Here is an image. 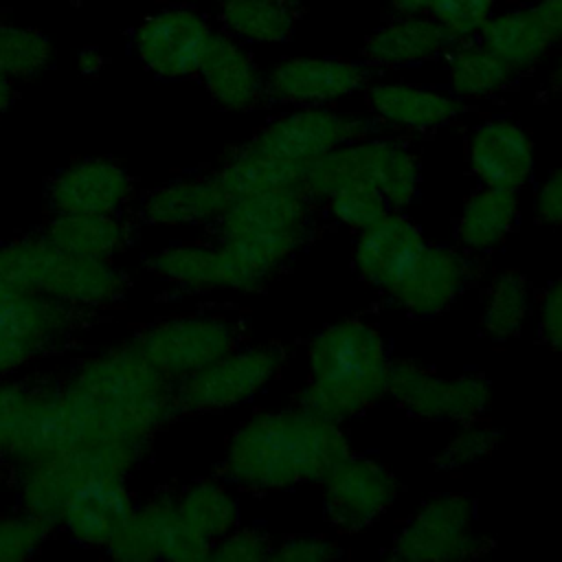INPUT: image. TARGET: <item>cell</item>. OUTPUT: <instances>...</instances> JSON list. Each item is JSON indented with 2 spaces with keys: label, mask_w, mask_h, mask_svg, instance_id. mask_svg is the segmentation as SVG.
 Listing matches in <instances>:
<instances>
[{
  "label": "cell",
  "mask_w": 562,
  "mask_h": 562,
  "mask_svg": "<svg viewBox=\"0 0 562 562\" xmlns=\"http://www.w3.org/2000/svg\"><path fill=\"white\" fill-rule=\"evenodd\" d=\"M321 483L325 516L342 533L369 529L400 494V483L386 465L353 452L340 459Z\"/></svg>",
  "instance_id": "9a60e30c"
},
{
  "label": "cell",
  "mask_w": 562,
  "mask_h": 562,
  "mask_svg": "<svg viewBox=\"0 0 562 562\" xmlns=\"http://www.w3.org/2000/svg\"><path fill=\"white\" fill-rule=\"evenodd\" d=\"M454 37L430 15L395 13L362 44V59L373 68H404L448 55Z\"/></svg>",
  "instance_id": "cb8c5ba5"
},
{
  "label": "cell",
  "mask_w": 562,
  "mask_h": 562,
  "mask_svg": "<svg viewBox=\"0 0 562 562\" xmlns=\"http://www.w3.org/2000/svg\"><path fill=\"white\" fill-rule=\"evenodd\" d=\"M228 202L231 195L215 173L178 178L151 189L143 198L138 217L151 226L213 224Z\"/></svg>",
  "instance_id": "484cf974"
},
{
  "label": "cell",
  "mask_w": 562,
  "mask_h": 562,
  "mask_svg": "<svg viewBox=\"0 0 562 562\" xmlns=\"http://www.w3.org/2000/svg\"><path fill=\"white\" fill-rule=\"evenodd\" d=\"M147 443L99 439L15 470L20 509L59 527L70 496L94 476H127L143 459Z\"/></svg>",
  "instance_id": "8992f818"
},
{
  "label": "cell",
  "mask_w": 562,
  "mask_h": 562,
  "mask_svg": "<svg viewBox=\"0 0 562 562\" xmlns=\"http://www.w3.org/2000/svg\"><path fill=\"white\" fill-rule=\"evenodd\" d=\"M50 40L24 24L0 20V75L11 81L33 79L53 61Z\"/></svg>",
  "instance_id": "8d00e7d4"
},
{
  "label": "cell",
  "mask_w": 562,
  "mask_h": 562,
  "mask_svg": "<svg viewBox=\"0 0 562 562\" xmlns=\"http://www.w3.org/2000/svg\"><path fill=\"white\" fill-rule=\"evenodd\" d=\"M474 501L459 492L428 498L395 533L389 558L404 562H450L483 555L492 542L474 531Z\"/></svg>",
  "instance_id": "30bf717a"
},
{
  "label": "cell",
  "mask_w": 562,
  "mask_h": 562,
  "mask_svg": "<svg viewBox=\"0 0 562 562\" xmlns=\"http://www.w3.org/2000/svg\"><path fill=\"white\" fill-rule=\"evenodd\" d=\"M136 505L123 476H94L68 501L59 525L83 547H108Z\"/></svg>",
  "instance_id": "603a6c76"
},
{
  "label": "cell",
  "mask_w": 562,
  "mask_h": 562,
  "mask_svg": "<svg viewBox=\"0 0 562 562\" xmlns=\"http://www.w3.org/2000/svg\"><path fill=\"white\" fill-rule=\"evenodd\" d=\"M180 516L211 544L237 527L239 505L220 481H195L176 492Z\"/></svg>",
  "instance_id": "e575fe53"
},
{
  "label": "cell",
  "mask_w": 562,
  "mask_h": 562,
  "mask_svg": "<svg viewBox=\"0 0 562 562\" xmlns=\"http://www.w3.org/2000/svg\"><path fill=\"white\" fill-rule=\"evenodd\" d=\"M342 555L338 542L325 536H290L272 544L270 560L279 562H325Z\"/></svg>",
  "instance_id": "ee69618b"
},
{
  "label": "cell",
  "mask_w": 562,
  "mask_h": 562,
  "mask_svg": "<svg viewBox=\"0 0 562 562\" xmlns=\"http://www.w3.org/2000/svg\"><path fill=\"white\" fill-rule=\"evenodd\" d=\"M371 130V119L334 105L294 108L257 130L239 149L261 158L307 165L345 143L369 136Z\"/></svg>",
  "instance_id": "7c38bea8"
},
{
  "label": "cell",
  "mask_w": 562,
  "mask_h": 562,
  "mask_svg": "<svg viewBox=\"0 0 562 562\" xmlns=\"http://www.w3.org/2000/svg\"><path fill=\"white\" fill-rule=\"evenodd\" d=\"M40 235L68 255L114 259L127 248L132 228L121 213H53Z\"/></svg>",
  "instance_id": "f1b7e54d"
},
{
  "label": "cell",
  "mask_w": 562,
  "mask_h": 562,
  "mask_svg": "<svg viewBox=\"0 0 562 562\" xmlns=\"http://www.w3.org/2000/svg\"><path fill=\"white\" fill-rule=\"evenodd\" d=\"M501 441V432L481 422L472 419L465 422L452 437L450 441L437 452L435 457V468L446 470V472H457L468 465H474L490 457Z\"/></svg>",
  "instance_id": "f35d334b"
},
{
  "label": "cell",
  "mask_w": 562,
  "mask_h": 562,
  "mask_svg": "<svg viewBox=\"0 0 562 562\" xmlns=\"http://www.w3.org/2000/svg\"><path fill=\"white\" fill-rule=\"evenodd\" d=\"M0 277L64 305L101 312L123 303L130 279L112 259L68 255L40 233L0 246Z\"/></svg>",
  "instance_id": "5b68a950"
},
{
  "label": "cell",
  "mask_w": 562,
  "mask_h": 562,
  "mask_svg": "<svg viewBox=\"0 0 562 562\" xmlns=\"http://www.w3.org/2000/svg\"><path fill=\"white\" fill-rule=\"evenodd\" d=\"M13 101H15V81L0 75V116L11 108Z\"/></svg>",
  "instance_id": "681fc988"
},
{
  "label": "cell",
  "mask_w": 562,
  "mask_h": 562,
  "mask_svg": "<svg viewBox=\"0 0 562 562\" xmlns=\"http://www.w3.org/2000/svg\"><path fill=\"white\" fill-rule=\"evenodd\" d=\"M75 448L70 413L64 400V382L35 378L22 411L15 437L7 452L13 472L35 461Z\"/></svg>",
  "instance_id": "d6986e66"
},
{
  "label": "cell",
  "mask_w": 562,
  "mask_h": 562,
  "mask_svg": "<svg viewBox=\"0 0 562 562\" xmlns=\"http://www.w3.org/2000/svg\"><path fill=\"white\" fill-rule=\"evenodd\" d=\"M533 211L540 222L562 226V165L538 189Z\"/></svg>",
  "instance_id": "bcb514c9"
},
{
  "label": "cell",
  "mask_w": 562,
  "mask_h": 562,
  "mask_svg": "<svg viewBox=\"0 0 562 562\" xmlns=\"http://www.w3.org/2000/svg\"><path fill=\"white\" fill-rule=\"evenodd\" d=\"M538 331L547 347L562 353V277L551 281L540 294Z\"/></svg>",
  "instance_id": "f6af8a7d"
},
{
  "label": "cell",
  "mask_w": 562,
  "mask_h": 562,
  "mask_svg": "<svg viewBox=\"0 0 562 562\" xmlns=\"http://www.w3.org/2000/svg\"><path fill=\"white\" fill-rule=\"evenodd\" d=\"M35 378H0V459L7 457Z\"/></svg>",
  "instance_id": "7bdbcfd3"
},
{
  "label": "cell",
  "mask_w": 562,
  "mask_h": 562,
  "mask_svg": "<svg viewBox=\"0 0 562 562\" xmlns=\"http://www.w3.org/2000/svg\"><path fill=\"white\" fill-rule=\"evenodd\" d=\"M99 312L64 305L0 277V378L61 353L94 325Z\"/></svg>",
  "instance_id": "ba28073f"
},
{
  "label": "cell",
  "mask_w": 562,
  "mask_h": 562,
  "mask_svg": "<svg viewBox=\"0 0 562 562\" xmlns=\"http://www.w3.org/2000/svg\"><path fill=\"white\" fill-rule=\"evenodd\" d=\"M422 13L437 20L454 42L476 40L494 13V0H422Z\"/></svg>",
  "instance_id": "ab89813d"
},
{
  "label": "cell",
  "mask_w": 562,
  "mask_h": 562,
  "mask_svg": "<svg viewBox=\"0 0 562 562\" xmlns=\"http://www.w3.org/2000/svg\"><path fill=\"white\" fill-rule=\"evenodd\" d=\"M145 268L189 290H233L246 292L244 279L222 244H178L156 250Z\"/></svg>",
  "instance_id": "4316f807"
},
{
  "label": "cell",
  "mask_w": 562,
  "mask_h": 562,
  "mask_svg": "<svg viewBox=\"0 0 562 562\" xmlns=\"http://www.w3.org/2000/svg\"><path fill=\"white\" fill-rule=\"evenodd\" d=\"M215 29L191 7H162L145 15L132 42L140 64L160 79L195 77Z\"/></svg>",
  "instance_id": "5bb4252c"
},
{
  "label": "cell",
  "mask_w": 562,
  "mask_h": 562,
  "mask_svg": "<svg viewBox=\"0 0 562 562\" xmlns=\"http://www.w3.org/2000/svg\"><path fill=\"white\" fill-rule=\"evenodd\" d=\"M283 362L285 349L277 342L237 347L176 382L178 415L215 413L250 400L279 375Z\"/></svg>",
  "instance_id": "8fae6325"
},
{
  "label": "cell",
  "mask_w": 562,
  "mask_h": 562,
  "mask_svg": "<svg viewBox=\"0 0 562 562\" xmlns=\"http://www.w3.org/2000/svg\"><path fill=\"white\" fill-rule=\"evenodd\" d=\"M367 105L375 121L408 132L443 127L461 112V101L452 92L404 81H378L367 86Z\"/></svg>",
  "instance_id": "d4e9b609"
},
{
  "label": "cell",
  "mask_w": 562,
  "mask_h": 562,
  "mask_svg": "<svg viewBox=\"0 0 562 562\" xmlns=\"http://www.w3.org/2000/svg\"><path fill=\"white\" fill-rule=\"evenodd\" d=\"M323 202L327 204L329 215L338 224H345L358 233L382 220L389 211H393L384 195L375 187L364 182L345 184Z\"/></svg>",
  "instance_id": "74e56055"
},
{
  "label": "cell",
  "mask_w": 562,
  "mask_h": 562,
  "mask_svg": "<svg viewBox=\"0 0 562 562\" xmlns=\"http://www.w3.org/2000/svg\"><path fill=\"white\" fill-rule=\"evenodd\" d=\"M224 31L252 44L288 42L296 26V9L272 0H215Z\"/></svg>",
  "instance_id": "d6a6232c"
},
{
  "label": "cell",
  "mask_w": 562,
  "mask_h": 562,
  "mask_svg": "<svg viewBox=\"0 0 562 562\" xmlns=\"http://www.w3.org/2000/svg\"><path fill=\"white\" fill-rule=\"evenodd\" d=\"M518 211V191L481 187L465 200L454 224L459 248L468 255L494 250L514 231Z\"/></svg>",
  "instance_id": "f546056e"
},
{
  "label": "cell",
  "mask_w": 562,
  "mask_h": 562,
  "mask_svg": "<svg viewBox=\"0 0 562 562\" xmlns=\"http://www.w3.org/2000/svg\"><path fill=\"white\" fill-rule=\"evenodd\" d=\"M531 312V288L522 272H498L485 292L481 325L492 340H509L520 334Z\"/></svg>",
  "instance_id": "d590c367"
},
{
  "label": "cell",
  "mask_w": 562,
  "mask_h": 562,
  "mask_svg": "<svg viewBox=\"0 0 562 562\" xmlns=\"http://www.w3.org/2000/svg\"><path fill=\"white\" fill-rule=\"evenodd\" d=\"M386 395L419 419L472 422L481 419L492 402L487 378L465 373L441 378L413 360H391Z\"/></svg>",
  "instance_id": "4fadbf2b"
},
{
  "label": "cell",
  "mask_w": 562,
  "mask_h": 562,
  "mask_svg": "<svg viewBox=\"0 0 562 562\" xmlns=\"http://www.w3.org/2000/svg\"><path fill=\"white\" fill-rule=\"evenodd\" d=\"M270 553H272V540L263 531L235 527L226 536L213 542L209 560L261 562V560H270Z\"/></svg>",
  "instance_id": "b9f144b4"
},
{
  "label": "cell",
  "mask_w": 562,
  "mask_h": 562,
  "mask_svg": "<svg viewBox=\"0 0 562 562\" xmlns=\"http://www.w3.org/2000/svg\"><path fill=\"white\" fill-rule=\"evenodd\" d=\"M103 66H105V57L101 55V50H99V48H94V46H86V48H81V50H79L77 68H79V72H81V75H86V77H94V75H99V72L103 70Z\"/></svg>",
  "instance_id": "c3c4849f"
},
{
  "label": "cell",
  "mask_w": 562,
  "mask_h": 562,
  "mask_svg": "<svg viewBox=\"0 0 562 562\" xmlns=\"http://www.w3.org/2000/svg\"><path fill=\"white\" fill-rule=\"evenodd\" d=\"M468 162L483 187L520 191L533 173V145L518 123L492 119L472 130Z\"/></svg>",
  "instance_id": "44dd1931"
},
{
  "label": "cell",
  "mask_w": 562,
  "mask_h": 562,
  "mask_svg": "<svg viewBox=\"0 0 562 562\" xmlns=\"http://www.w3.org/2000/svg\"><path fill=\"white\" fill-rule=\"evenodd\" d=\"M312 198L303 189H274L231 198L213 222L217 244L237 263L246 292H259L292 255L307 244L314 228Z\"/></svg>",
  "instance_id": "277c9868"
},
{
  "label": "cell",
  "mask_w": 562,
  "mask_h": 562,
  "mask_svg": "<svg viewBox=\"0 0 562 562\" xmlns=\"http://www.w3.org/2000/svg\"><path fill=\"white\" fill-rule=\"evenodd\" d=\"M134 180L112 158H81L64 167L46 189L50 213H123Z\"/></svg>",
  "instance_id": "ac0fdd59"
},
{
  "label": "cell",
  "mask_w": 562,
  "mask_h": 562,
  "mask_svg": "<svg viewBox=\"0 0 562 562\" xmlns=\"http://www.w3.org/2000/svg\"><path fill=\"white\" fill-rule=\"evenodd\" d=\"M470 279L472 261L465 250L428 244L389 299L411 316L430 318L446 312L463 294Z\"/></svg>",
  "instance_id": "ffe728a7"
},
{
  "label": "cell",
  "mask_w": 562,
  "mask_h": 562,
  "mask_svg": "<svg viewBox=\"0 0 562 562\" xmlns=\"http://www.w3.org/2000/svg\"><path fill=\"white\" fill-rule=\"evenodd\" d=\"M428 241L422 228L400 211H389L382 220L360 231L353 246L358 277L391 296L419 261Z\"/></svg>",
  "instance_id": "e0dca14e"
},
{
  "label": "cell",
  "mask_w": 562,
  "mask_h": 562,
  "mask_svg": "<svg viewBox=\"0 0 562 562\" xmlns=\"http://www.w3.org/2000/svg\"><path fill=\"white\" fill-rule=\"evenodd\" d=\"M351 446L338 422L299 404L248 417L228 439L222 474L248 492L321 483Z\"/></svg>",
  "instance_id": "7a4b0ae2"
},
{
  "label": "cell",
  "mask_w": 562,
  "mask_h": 562,
  "mask_svg": "<svg viewBox=\"0 0 562 562\" xmlns=\"http://www.w3.org/2000/svg\"><path fill=\"white\" fill-rule=\"evenodd\" d=\"M64 382L75 448L99 439H149L176 415V382L130 342L88 356Z\"/></svg>",
  "instance_id": "6da1fadb"
},
{
  "label": "cell",
  "mask_w": 562,
  "mask_h": 562,
  "mask_svg": "<svg viewBox=\"0 0 562 562\" xmlns=\"http://www.w3.org/2000/svg\"><path fill=\"white\" fill-rule=\"evenodd\" d=\"M551 90H555V92H562V55L558 57V61H555V68H553V72H551Z\"/></svg>",
  "instance_id": "f907efd6"
},
{
  "label": "cell",
  "mask_w": 562,
  "mask_h": 562,
  "mask_svg": "<svg viewBox=\"0 0 562 562\" xmlns=\"http://www.w3.org/2000/svg\"><path fill=\"white\" fill-rule=\"evenodd\" d=\"M127 342L178 382L237 349L241 329L226 314H178L140 327Z\"/></svg>",
  "instance_id": "9c48e42d"
},
{
  "label": "cell",
  "mask_w": 562,
  "mask_h": 562,
  "mask_svg": "<svg viewBox=\"0 0 562 562\" xmlns=\"http://www.w3.org/2000/svg\"><path fill=\"white\" fill-rule=\"evenodd\" d=\"M533 13L551 35L553 44H562V0H538L531 4Z\"/></svg>",
  "instance_id": "7dc6e473"
},
{
  "label": "cell",
  "mask_w": 562,
  "mask_h": 562,
  "mask_svg": "<svg viewBox=\"0 0 562 562\" xmlns=\"http://www.w3.org/2000/svg\"><path fill=\"white\" fill-rule=\"evenodd\" d=\"M476 40L516 77L536 68L555 48L531 4L492 13Z\"/></svg>",
  "instance_id": "83f0119b"
},
{
  "label": "cell",
  "mask_w": 562,
  "mask_h": 562,
  "mask_svg": "<svg viewBox=\"0 0 562 562\" xmlns=\"http://www.w3.org/2000/svg\"><path fill=\"white\" fill-rule=\"evenodd\" d=\"M272 2H277V4H283V7H290V9H301V4L305 2V0H272Z\"/></svg>",
  "instance_id": "816d5d0a"
},
{
  "label": "cell",
  "mask_w": 562,
  "mask_h": 562,
  "mask_svg": "<svg viewBox=\"0 0 562 562\" xmlns=\"http://www.w3.org/2000/svg\"><path fill=\"white\" fill-rule=\"evenodd\" d=\"M389 369L382 334L362 318H342L310 340L307 382L296 404L342 424L386 395Z\"/></svg>",
  "instance_id": "3957f363"
},
{
  "label": "cell",
  "mask_w": 562,
  "mask_h": 562,
  "mask_svg": "<svg viewBox=\"0 0 562 562\" xmlns=\"http://www.w3.org/2000/svg\"><path fill=\"white\" fill-rule=\"evenodd\" d=\"M198 77L211 99L228 112L255 110L266 97V79L257 61L241 42L226 31L213 33Z\"/></svg>",
  "instance_id": "7402d4cb"
},
{
  "label": "cell",
  "mask_w": 562,
  "mask_h": 562,
  "mask_svg": "<svg viewBox=\"0 0 562 562\" xmlns=\"http://www.w3.org/2000/svg\"><path fill=\"white\" fill-rule=\"evenodd\" d=\"M149 525L156 542L158 558L176 562H200L209 560L211 542L193 531L178 512L176 492L160 490L145 505L136 507Z\"/></svg>",
  "instance_id": "1f68e13d"
},
{
  "label": "cell",
  "mask_w": 562,
  "mask_h": 562,
  "mask_svg": "<svg viewBox=\"0 0 562 562\" xmlns=\"http://www.w3.org/2000/svg\"><path fill=\"white\" fill-rule=\"evenodd\" d=\"M55 527L26 514L0 516V562H18L33 558Z\"/></svg>",
  "instance_id": "60d3db41"
},
{
  "label": "cell",
  "mask_w": 562,
  "mask_h": 562,
  "mask_svg": "<svg viewBox=\"0 0 562 562\" xmlns=\"http://www.w3.org/2000/svg\"><path fill=\"white\" fill-rule=\"evenodd\" d=\"M266 97L294 108L334 105L369 86L364 61L342 57H285L272 66Z\"/></svg>",
  "instance_id": "2e32d148"
},
{
  "label": "cell",
  "mask_w": 562,
  "mask_h": 562,
  "mask_svg": "<svg viewBox=\"0 0 562 562\" xmlns=\"http://www.w3.org/2000/svg\"><path fill=\"white\" fill-rule=\"evenodd\" d=\"M375 187L393 211L406 209L419 189L415 154L391 138H358L305 165L303 191L323 202L345 184Z\"/></svg>",
  "instance_id": "52a82bcc"
},
{
  "label": "cell",
  "mask_w": 562,
  "mask_h": 562,
  "mask_svg": "<svg viewBox=\"0 0 562 562\" xmlns=\"http://www.w3.org/2000/svg\"><path fill=\"white\" fill-rule=\"evenodd\" d=\"M516 75L479 40L457 42L448 53L450 92L463 99H487L514 83Z\"/></svg>",
  "instance_id": "4dcf8cb0"
},
{
  "label": "cell",
  "mask_w": 562,
  "mask_h": 562,
  "mask_svg": "<svg viewBox=\"0 0 562 562\" xmlns=\"http://www.w3.org/2000/svg\"><path fill=\"white\" fill-rule=\"evenodd\" d=\"M224 191L235 198L257 191L303 189L305 165L252 156L244 149H233L213 171Z\"/></svg>",
  "instance_id": "836d02e7"
}]
</instances>
